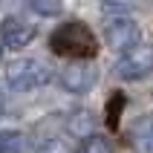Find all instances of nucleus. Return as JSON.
<instances>
[{"mask_svg":"<svg viewBox=\"0 0 153 153\" xmlns=\"http://www.w3.org/2000/svg\"><path fill=\"white\" fill-rule=\"evenodd\" d=\"M49 49L61 58H72V61H90L98 55V41H95L93 29L81 20H69L61 23L55 32L49 35Z\"/></svg>","mask_w":153,"mask_h":153,"instance_id":"nucleus-1","label":"nucleus"},{"mask_svg":"<svg viewBox=\"0 0 153 153\" xmlns=\"http://www.w3.org/2000/svg\"><path fill=\"white\" fill-rule=\"evenodd\" d=\"M6 81L12 90H38V87L49 84L52 81V69L38 58H17L6 67Z\"/></svg>","mask_w":153,"mask_h":153,"instance_id":"nucleus-2","label":"nucleus"},{"mask_svg":"<svg viewBox=\"0 0 153 153\" xmlns=\"http://www.w3.org/2000/svg\"><path fill=\"white\" fill-rule=\"evenodd\" d=\"M150 72H153V46L150 43H139L116 61V75L124 78V81H142Z\"/></svg>","mask_w":153,"mask_h":153,"instance_id":"nucleus-3","label":"nucleus"},{"mask_svg":"<svg viewBox=\"0 0 153 153\" xmlns=\"http://www.w3.org/2000/svg\"><path fill=\"white\" fill-rule=\"evenodd\" d=\"M104 38H107V46H110L113 52H130L142 41V29H139V23L130 20V17H116L113 23H107Z\"/></svg>","mask_w":153,"mask_h":153,"instance_id":"nucleus-4","label":"nucleus"},{"mask_svg":"<svg viewBox=\"0 0 153 153\" xmlns=\"http://www.w3.org/2000/svg\"><path fill=\"white\" fill-rule=\"evenodd\" d=\"M93 84H95V69L90 64H84V61L67 64V67L61 69V87L67 93H87Z\"/></svg>","mask_w":153,"mask_h":153,"instance_id":"nucleus-5","label":"nucleus"},{"mask_svg":"<svg viewBox=\"0 0 153 153\" xmlns=\"http://www.w3.org/2000/svg\"><path fill=\"white\" fill-rule=\"evenodd\" d=\"M35 38V26L20 20V17H3L0 20V41L9 49H20Z\"/></svg>","mask_w":153,"mask_h":153,"instance_id":"nucleus-6","label":"nucleus"},{"mask_svg":"<svg viewBox=\"0 0 153 153\" xmlns=\"http://www.w3.org/2000/svg\"><path fill=\"white\" fill-rule=\"evenodd\" d=\"M130 142L142 153H153V116H142L136 119L133 130H130Z\"/></svg>","mask_w":153,"mask_h":153,"instance_id":"nucleus-7","label":"nucleus"},{"mask_svg":"<svg viewBox=\"0 0 153 153\" xmlns=\"http://www.w3.org/2000/svg\"><path fill=\"white\" fill-rule=\"evenodd\" d=\"M78 153H113V145H110V139L90 133V136H84V142L78 145Z\"/></svg>","mask_w":153,"mask_h":153,"instance_id":"nucleus-8","label":"nucleus"},{"mask_svg":"<svg viewBox=\"0 0 153 153\" xmlns=\"http://www.w3.org/2000/svg\"><path fill=\"white\" fill-rule=\"evenodd\" d=\"M0 153H23V133L0 130Z\"/></svg>","mask_w":153,"mask_h":153,"instance_id":"nucleus-9","label":"nucleus"},{"mask_svg":"<svg viewBox=\"0 0 153 153\" xmlns=\"http://www.w3.org/2000/svg\"><path fill=\"white\" fill-rule=\"evenodd\" d=\"M26 3H29L32 12H38L43 17H55L64 12V0H26Z\"/></svg>","mask_w":153,"mask_h":153,"instance_id":"nucleus-10","label":"nucleus"},{"mask_svg":"<svg viewBox=\"0 0 153 153\" xmlns=\"http://www.w3.org/2000/svg\"><path fill=\"white\" fill-rule=\"evenodd\" d=\"M67 127H69V133H75V136H90V113L87 110H78V113H72L69 116V121H67Z\"/></svg>","mask_w":153,"mask_h":153,"instance_id":"nucleus-11","label":"nucleus"},{"mask_svg":"<svg viewBox=\"0 0 153 153\" xmlns=\"http://www.w3.org/2000/svg\"><path fill=\"white\" fill-rule=\"evenodd\" d=\"M133 6H136V0H101V12L113 15V17H121L127 12H133Z\"/></svg>","mask_w":153,"mask_h":153,"instance_id":"nucleus-12","label":"nucleus"},{"mask_svg":"<svg viewBox=\"0 0 153 153\" xmlns=\"http://www.w3.org/2000/svg\"><path fill=\"white\" fill-rule=\"evenodd\" d=\"M121 107H124V95L116 93V95L110 98V104H107V124H110V127H116V124H119V113H121Z\"/></svg>","mask_w":153,"mask_h":153,"instance_id":"nucleus-13","label":"nucleus"},{"mask_svg":"<svg viewBox=\"0 0 153 153\" xmlns=\"http://www.w3.org/2000/svg\"><path fill=\"white\" fill-rule=\"evenodd\" d=\"M38 153H69V150H67V145H64L58 136H46V139H41Z\"/></svg>","mask_w":153,"mask_h":153,"instance_id":"nucleus-14","label":"nucleus"}]
</instances>
